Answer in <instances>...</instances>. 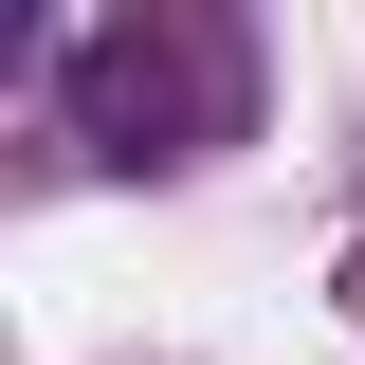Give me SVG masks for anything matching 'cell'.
Instances as JSON below:
<instances>
[{
	"label": "cell",
	"instance_id": "1",
	"mask_svg": "<svg viewBox=\"0 0 365 365\" xmlns=\"http://www.w3.org/2000/svg\"><path fill=\"white\" fill-rule=\"evenodd\" d=\"M55 110H73L110 165H201V146H237V110H256V55H237V19H201V0H146V19H91V37L55 55Z\"/></svg>",
	"mask_w": 365,
	"mask_h": 365
}]
</instances>
